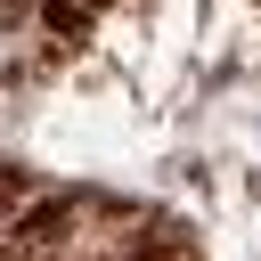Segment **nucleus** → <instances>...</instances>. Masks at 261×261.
Returning a JSON list of instances; mask_svg holds the SVG:
<instances>
[{
	"mask_svg": "<svg viewBox=\"0 0 261 261\" xmlns=\"http://www.w3.org/2000/svg\"><path fill=\"white\" fill-rule=\"evenodd\" d=\"M65 237H73V204H65V196H49V204H33V212L16 220V245H24V253H49V245H65Z\"/></svg>",
	"mask_w": 261,
	"mask_h": 261,
	"instance_id": "nucleus-1",
	"label": "nucleus"
}]
</instances>
